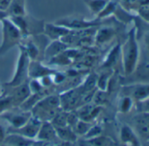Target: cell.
<instances>
[{"mask_svg": "<svg viewBox=\"0 0 149 146\" xmlns=\"http://www.w3.org/2000/svg\"><path fill=\"white\" fill-rule=\"evenodd\" d=\"M139 48L135 39V35L131 33L126 44L124 47V64L126 75H130L133 72L138 60Z\"/></svg>", "mask_w": 149, "mask_h": 146, "instance_id": "cell-1", "label": "cell"}, {"mask_svg": "<svg viewBox=\"0 0 149 146\" xmlns=\"http://www.w3.org/2000/svg\"><path fill=\"white\" fill-rule=\"evenodd\" d=\"M2 21L4 30V46L9 47L19 38V30L12 20L3 19Z\"/></svg>", "mask_w": 149, "mask_h": 146, "instance_id": "cell-2", "label": "cell"}, {"mask_svg": "<svg viewBox=\"0 0 149 146\" xmlns=\"http://www.w3.org/2000/svg\"><path fill=\"white\" fill-rule=\"evenodd\" d=\"M134 128L137 136L145 141L149 140V122L142 116V115L134 119Z\"/></svg>", "mask_w": 149, "mask_h": 146, "instance_id": "cell-3", "label": "cell"}, {"mask_svg": "<svg viewBox=\"0 0 149 146\" xmlns=\"http://www.w3.org/2000/svg\"><path fill=\"white\" fill-rule=\"evenodd\" d=\"M121 140L127 146H140L137 134L126 125L121 129Z\"/></svg>", "mask_w": 149, "mask_h": 146, "instance_id": "cell-4", "label": "cell"}, {"mask_svg": "<svg viewBox=\"0 0 149 146\" xmlns=\"http://www.w3.org/2000/svg\"><path fill=\"white\" fill-rule=\"evenodd\" d=\"M132 99L136 102H142L149 96V84H139L132 88Z\"/></svg>", "mask_w": 149, "mask_h": 146, "instance_id": "cell-5", "label": "cell"}, {"mask_svg": "<svg viewBox=\"0 0 149 146\" xmlns=\"http://www.w3.org/2000/svg\"><path fill=\"white\" fill-rule=\"evenodd\" d=\"M56 130L53 127L52 124L48 122H45L42 124L41 127H40V129L38 131V138L41 139L42 141H51L54 140L56 137Z\"/></svg>", "mask_w": 149, "mask_h": 146, "instance_id": "cell-6", "label": "cell"}, {"mask_svg": "<svg viewBox=\"0 0 149 146\" xmlns=\"http://www.w3.org/2000/svg\"><path fill=\"white\" fill-rule=\"evenodd\" d=\"M40 123L38 119H35L34 121L31 120L30 122H27L24 126L20 127L19 129V132L21 135H24L28 137H33L36 136L40 129Z\"/></svg>", "mask_w": 149, "mask_h": 146, "instance_id": "cell-7", "label": "cell"}, {"mask_svg": "<svg viewBox=\"0 0 149 146\" xmlns=\"http://www.w3.org/2000/svg\"><path fill=\"white\" fill-rule=\"evenodd\" d=\"M7 9L12 16L23 17L26 13L25 0H12Z\"/></svg>", "mask_w": 149, "mask_h": 146, "instance_id": "cell-8", "label": "cell"}, {"mask_svg": "<svg viewBox=\"0 0 149 146\" xmlns=\"http://www.w3.org/2000/svg\"><path fill=\"white\" fill-rule=\"evenodd\" d=\"M46 30V33L52 37V38H56L58 36H65L68 35V33H69V31L68 30V28L63 27V26H56L54 25H47L45 27Z\"/></svg>", "mask_w": 149, "mask_h": 146, "instance_id": "cell-9", "label": "cell"}, {"mask_svg": "<svg viewBox=\"0 0 149 146\" xmlns=\"http://www.w3.org/2000/svg\"><path fill=\"white\" fill-rule=\"evenodd\" d=\"M5 143L8 146H29L31 141L18 135H12L6 139Z\"/></svg>", "mask_w": 149, "mask_h": 146, "instance_id": "cell-10", "label": "cell"}, {"mask_svg": "<svg viewBox=\"0 0 149 146\" xmlns=\"http://www.w3.org/2000/svg\"><path fill=\"white\" fill-rule=\"evenodd\" d=\"M8 119L10 120L11 123L17 128H20L22 126H24L28 119H29V115L26 113H23V114H16V115H12L8 117Z\"/></svg>", "mask_w": 149, "mask_h": 146, "instance_id": "cell-11", "label": "cell"}, {"mask_svg": "<svg viewBox=\"0 0 149 146\" xmlns=\"http://www.w3.org/2000/svg\"><path fill=\"white\" fill-rule=\"evenodd\" d=\"M56 134L62 139V140H67V141H74L76 139V135L74 132L71 131L67 126L65 127H61V128H55Z\"/></svg>", "mask_w": 149, "mask_h": 146, "instance_id": "cell-12", "label": "cell"}, {"mask_svg": "<svg viewBox=\"0 0 149 146\" xmlns=\"http://www.w3.org/2000/svg\"><path fill=\"white\" fill-rule=\"evenodd\" d=\"M30 90L28 89V88L26 86H23V87H20L15 93H14V96L13 98H12V100L16 101V102L18 103H20L21 102H23L25 99H26V97L29 95Z\"/></svg>", "mask_w": 149, "mask_h": 146, "instance_id": "cell-13", "label": "cell"}, {"mask_svg": "<svg viewBox=\"0 0 149 146\" xmlns=\"http://www.w3.org/2000/svg\"><path fill=\"white\" fill-rule=\"evenodd\" d=\"M67 115L64 113H56L55 116L53 117V123L55 128H61L67 126Z\"/></svg>", "mask_w": 149, "mask_h": 146, "instance_id": "cell-14", "label": "cell"}, {"mask_svg": "<svg viewBox=\"0 0 149 146\" xmlns=\"http://www.w3.org/2000/svg\"><path fill=\"white\" fill-rule=\"evenodd\" d=\"M89 6L93 12H97L104 7L105 2L104 0H92V1L89 4Z\"/></svg>", "mask_w": 149, "mask_h": 146, "instance_id": "cell-15", "label": "cell"}, {"mask_svg": "<svg viewBox=\"0 0 149 146\" xmlns=\"http://www.w3.org/2000/svg\"><path fill=\"white\" fill-rule=\"evenodd\" d=\"M132 99L131 97H125L120 104V109L123 113H126L130 110L132 108Z\"/></svg>", "mask_w": 149, "mask_h": 146, "instance_id": "cell-16", "label": "cell"}, {"mask_svg": "<svg viewBox=\"0 0 149 146\" xmlns=\"http://www.w3.org/2000/svg\"><path fill=\"white\" fill-rule=\"evenodd\" d=\"M89 143L92 146H107L108 145V140L104 137H98L96 136L94 138H91Z\"/></svg>", "mask_w": 149, "mask_h": 146, "instance_id": "cell-17", "label": "cell"}, {"mask_svg": "<svg viewBox=\"0 0 149 146\" xmlns=\"http://www.w3.org/2000/svg\"><path fill=\"white\" fill-rule=\"evenodd\" d=\"M77 131L78 134H85L88 132V130L91 129L90 128V124L87 123V122H77Z\"/></svg>", "mask_w": 149, "mask_h": 146, "instance_id": "cell-18", "label": "cell"}, {"mask_svg": "<svg viewBox=\"0 0 149 146\" xmlns=\"http://www.w3.org/2000/svg\"><path fill=\"white\" fill-rule=\"evenodd\" d=\"M101 133V129L97 126H95L93 127L92 129H90L87 132V136L86 137H89V138H94L96 136H98L99 134Z\"/></svg>", "mask_w": 149, "mask_h": 146, "instance_id": "cell-19", "label": "cell"}, {"mask_svg": "<svg viewBox=\"0 0 149 146\" xmlns=\"http://www.w3.org/2000/svg\"><path fill=\"white\" fill-rule=\"evenodd\" d=\"M111 35V30H108V29L102 30V31L98 33V39H100L101 41H104V40H105L106 39L110 38Z\"/></svg>", "mask_w": 149, "mask_h": 146, "instance_id": "cell-20", "label": "cell"}, {"mask_svg": "<svg viewBox=\"0 0 149 146\" xmlns=\"http://www.w3.org/2000/svg\"><path fill=\"white\" fill-rule=\"evenodd\" d=\"M141 105H140V108H141V110L143 113H149V96L145 99L144 101L140 102H139Z\"/></svg>", "mask_w": 149, "mask_h": 146, "instance_id": "cell-21", "label": "cell"}, {"mask_svg": "<svg viewBox=\"0 0 149 146\" xmlns=\"http://www.w3.org/2000/svg\"><path fill=\"white\" fill-rule=\"evenodd\" d=\"M4 136H5L4 129H3V128L1 126H0V143H1L4 140Z\"/></svg>", "mask_w": 149, "mask_h": 146, "instance_id": "cell-22", "label": "cell"}, {"mask_svg": "<svg viewBox=\"0 0 149 146\" xmlns=\"http://www.w3.org/2000/svg\"><path fill=\"white\" fill-rule=\"evenodd\" d=\"M79 146H92L89 142H87V143H85V142H82V143H79Z\"/></svg>", "mask_w": 149, "mask_h": 146, "instance_id": "cell-23", "label": "cell"}, {"mask_svg": "<svg viewBox=\"0 0 149 146\" xmlns=\"http://www.w3.org/2000/svg\"><path fill=\"white\" fill-rule=\"evenodd\" d=\"M142 116L149 122V113H143L142 114Z\"/></svg>", "mask_w": 149, "mask_h": 146, "instance_id": "cell-24", "label": "cell"}, {"mask_svg": "<svg viewBox=\"0 0 149 146\" xmlns=\"http://www.w3.org/2000/svg\"><path fill=\"white\" fill-rule=\"evenodd\" d=\"M146 42H147V45L149 46V35H148L147 38H146Z\"/></svg>", "mask_w": 149, "mask_h": 146, "instance_id": "cell-25", "label": "cell"}, {"mask_svg": "<svg viewBox=\"0 0 149 146\" xmlns=\"http://www.w3.org/2000/svg\"><path fill=\"white\" fill-rule=\"evenodd\" d=\"M146 142V146H149V140H147Z\"/></svg>", "mask_w": 149, "mask_h": 146, "instance_id": "cell-26", "label": "cell"}]
</instances>
